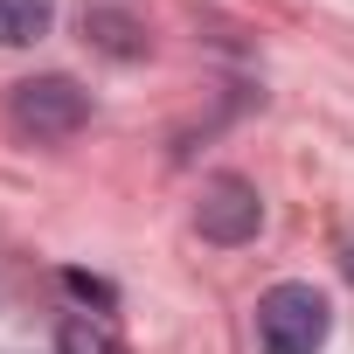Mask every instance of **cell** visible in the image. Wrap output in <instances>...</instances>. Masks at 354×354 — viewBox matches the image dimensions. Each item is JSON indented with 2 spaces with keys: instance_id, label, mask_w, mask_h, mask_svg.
<instances>
[{
  "instance_id": "cell-5",
  "label": "cell",
  "mask_w": 354,
  "mask_h": 354,
  "mask_svg": "<svg viewBox=\"0 0 354 354\" xmlns=\"http://www.w3.org/2000/svg\"><path fill=\"white\" fill-rule=\"evenodd\" d=\"M56 21V0H0V49H28Z\"/></svg>"
},
{
  "instance_id": "cell-2",
  "label": "cell",
  "mask_w": 354,
  "mask_h": 354,
  "mask_svg": "<svg viewBox=\"0 0 354 354\" xmlns=\"http://www.w3.org/2000/svg\"><path fill=\"white\" fill-rule=\"evenodd\" d=\"M326 326H333V313H326V299L313 285H271L257 299V340H264V354H319Z\"/></svg>"
},
{
  "instance_id": "cell-1",
  "label": "cell",
  "mask_w": 354,
  "mask_h": 354,
  "mask_svg": "<svg viewBox=\"0 0 354 354\" xmlns=\"http://www.w3.org/2000/svg\"><path fill=\"white\" fill-rule=\"evenodd\" d=\"M8 118H15L21 139L56 146V139H77V132L91 125V97H84L70 77H28V84H15Z\"/></svg>"
},
{
  "instance_id": "cell-7",
  "label": "cell",
  "mask_w": 354,
  "mask_h": 354,
  "mask_svg": "<svg viewBox=\"0 0 354 354\" xmlns=\"http://www.w3.org/2000/svg\"><path fill=\"white\" fill-rule=\"evenodd\" d=\"M63 285H70V292H77V299H91V306H104V313H111V306H118V292H111V285H104V278H91V271H63Z\"/></svg>"
},
{
  "instance_id": "cell-4",
  "label": "cell",
  "mask_w": 354,
  "mask_h": 354,
  "mask_svg": "<svg viewBox=\"0 0 354 354\" xmlns=\"http://www.w3.org/2000/svg\"><path fill=\"white\" fill-rule=\"evenodd\" d=\"M84 35H91L104 56H125V63L146 56V21L125 15V8H91V15H84Z\"/></svg>"
},
{
  "instance_id": "cell-6",
  "label": "cell",
  "mask_w": 354,
  "mask_h": 354,
  "mask_svg": "<svg viewBox=\"0 0 354 354\" xmlns=\"http://www.w3.org/2000/svg\"><path fill=\"white\" fill-rule=\"evenodd\" d=\"M56 354H125V340H118L104 319L77 313V319H63V333H56Z\"/></svg>"
},
{
  "instance_id": "cell-3",
  "label": "cell",
  "mask_w": 354,
  "mask_h": 354,
  "mask_svg": "<svg viewBox=\"0 0 354 354\" xmlns=\"http://www.w3.org/2000/svg\"><path fill=\"white\" fill-rule=\"evenodd\" d=\"M195 223H202L209 243H250L264 230V202H257V188L243 181V174H216V181H202Z\"/></svg>"
}]
</instances>
